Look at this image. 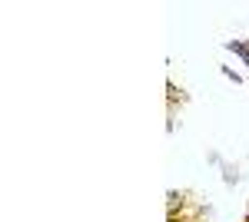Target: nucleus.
Wrapping results in <instances>:
<instances>
[{"label": "nucleus", "mask_w": 249, "mask_h": 222, "mask_svg": "<svg viewBox=\"0 0 249 222\" xmlns=\"http://www.w3.org/2000/svg\"><path fill=\"white\" fill-rule=\"evenodd\" d=\"M226 50L239 56V60L246 63V70H249V40H226Z\"/></svg>", "instance_id": "nucleus-1"}, {"label": "nucleus", "mask_w": 249, "mask_h": 222, "mask_svg": "<svg viewBox=\"0 0 249 222\" xmlns=\"http://www.w3.org/2000/svg\"><path fill=\"white\" fill-rule=\"evenodd\" d=\"M223 76H226V80H232V83H239V80H243V76H239V73H232L230 67H223Z\"/></svg>", "instance_id": "nucleus-4"}, {"label": "nucleus", "mask_w": 249, "mask_h": 222, "mask_svg": "<svg viewBox=\"0 0 249 222\" xmlns=\"http://www.w3.org/2000/svg\"><path fill=\"white\" fill-rule=\"evenodd\" d=\"M239 179H243V176H239V169L226 163V166H223V183H226V186H239Z\"/></svg>", "instance_id": "nucleus-2"}, {"label": "nucleus", "mask_w": 249, "mask_h": 222, "mask_svg": "<svg viewBox=\"0 0 249 222\" xmlns=\"http://www.w3.org/2000/svg\"><path fill=\"white\" fill-rule=\"evenodd\" d=\"M206 159H210V163H213V166H219V169H223V166H226V163H223V156H219V153H210V156H206Z\"/></svg>", "instance_id": "nucleus-3"}]
</instances>
